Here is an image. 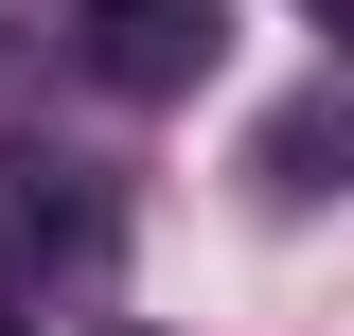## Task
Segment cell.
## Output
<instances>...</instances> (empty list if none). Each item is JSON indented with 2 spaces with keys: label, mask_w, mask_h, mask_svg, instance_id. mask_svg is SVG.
<instances>
[{
  "label": "cell",
  "mask_w": 354,
  "mask_h": 336,
  "mask_svg": "<svg viewBox=\"0 0 354 336\" xmlns=\"http://www.w3.org/2000/svg\"><path fill=\"white\" fill-rule=\"evenodd\" d=\"M248 177H266L283 212H301V195H354V106H337V88H319V106H283V124L248 142Z\"/></svg>",
  "instance_id": "obj_3"
},
{
  "label": "cell",
  "mask_w": 354,
  "mask_h": 336,
  "mask_svg": "<svg viewBox=\"0 0 354 336\" xmlns=\"http://www.w3.org/2000/svg\"><path fill=\"white\" fill-rule=\"evenodd\" d=\"M0 336H18V301H0Z\"/></svg>",
  "instance_id": "obj_5"
},
{
  "label": "cell",
  "mask_w": 354,
  "mask_h": 336,
  "mask_svg": "<svg viewBox=\"0 0 354 336\" xmlns=\"http://www.w3.org/2000/svg\"><path fill=\"white\" fill-rule=\"evenodd\" d=\"M106 248H124V195L88 160H53V142H0V265L18 283H88Z\"/></svg>",
  "instance_id": "obj_2"
},
{
  "label": "cell",
  "mask_w": 354,
  "mask_h": 336,
  "mask_svg": "<svg viewBox=\"0 0 354 336\" xmlns=\"http://www.w3.org/2000/svg\"><path fill=\"white\" fill-rule=\"evenodd\" d=\"M53 36H71V71H88V88H124V106H177V88H213L230 0H71Z\"/></svg>",
  "instance_id": "obj_1"
},
{
  "label": "cell",
  "mask_w": 354,
  "mask_h": 336,
  "mask_svg": "<svg viewBox=\"0 0 354 336\" xmlns=\"http://www.w3.org/2000/svg\"><path fill=\"white\" fill-rule=\"evenodd\" d=\"M301 18H319V36H337V53H354V0H301Z\"/></svg>",
  "instance_id": "obj_4"
}]
</instances>
